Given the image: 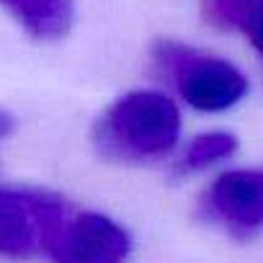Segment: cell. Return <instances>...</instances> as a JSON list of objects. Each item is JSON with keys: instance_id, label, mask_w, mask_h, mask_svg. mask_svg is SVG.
Here are the masks:
<instances>
[{"instance_id": "6da1fadb", "label": "cell", "mask_w": 263, "mask_h": 263, "mask_svg": "<svg viewBox=\"0 0 263 263\" xmlns=\"http://www.w3.org/2000/svg\"><path fill=\"white\" fill-rule=\"evenodd\" d=\"M181 135L176 103L158 90H132L116 98L93 124L96 150L114 163H145L168 155Z\"/></svg>"}, {"instance_id": "7a4b0ae2", "label": "cell", "mask_w": 263, "mask_h": 263, "mask_svg": "<svg viewBox=\"0 0 263 263\" xmlns=\"http://www.w3.org/2000/svg\"><path fill=\"white\" fill-rule=\"evenodd\" d=\"M153 60L160 75H165L196 111H224L248 93V78L235 65L189 44L158 39L153 44Z\"/></svg>"}, {"instance_id": "3957f363", "label": "cell", "mask_w": 263, "mask_h": 263, "mask_svg": "<svg viewBox=\"0 0 263 263\" xmlns=\"http://www.w3.org/2000/svg\"><path fill=\"white\" fill-rule=\"evenodd\" d=\"M72 217L67 201L49 191L0 186V255H52Z\"/></svg>"}, {"instance_id": "277c9868", "label": "cell", "mask_w": 263, "mask_h": 263, "mask_svg": "<svg viewBox=\"0 0 263 263\" xmlns=\"http://www.w3.org/2000/svg\"><path fill=\"white\" fill-rule=\"evenodd\" d=\"M201 212L232 237L248 240L263 232V168L222 173L201 196Z\"/></svg>"}, {"instance_id": "5b68a950", "label": "cell", "mask_w": 263, "mask_h": 263, "mask_svg": "<svg viewBox=\"0 0 263 263\" xmlns=\"http://www.w3.org/2000/svg\"><path fill=\"white\" fill-rule=\"evenodd\" d=\"M132 250L129 232L114 219L83 212L75 214L52 250L54 263H126Z\"/></svg>"}, {"instance_id": "8992f818", "label": "cell", "mask_w": 263, "mask_h": 263, "mask_svg": "<svg viewBox=\"0 0 263 263\" xmlns=\"http://www.w3.org/2000/svg\"><path fill=\"white\" fill-rule=\"evenodd\" d=\"M0 8L39 42L67 36L75 21V0H0Z\"/></svg>"}, {"instance_id": "52a82bcc", "label": "cell", "mask_w": 263, "mask_h": 263, "mask_svg": "<svg viewBox=\"0 0 263 263\" xmlns=\"http://www.w3.org/2000/svg\"><path fill=\"white\" fill-rule=\"evenodd\" d=\"M237 150V137L230 132H206L199 135L183 153L181 158V171L191 173V171H204L219 160H227L230 155H235Z\"/></svg>"}, {"instance_id": "ba28073f", "label": "cell", "mask_w": 263, "mask_h": 263, "mask_svg": "<svg viewBox=\"0 0 263 263\" xmlns=\"http://www.w3.org/2000/svg\"><path fill=\"white\" fill-rule=\"evenodd\" d=\"M263 0H204V18L224 31H240Z\"/></svg>"}, {"instance_id": "9c48e42d", "label": "cell", "mask_w": 263, "mask_h": 263, "mask_svg": "<svg viewBox=\"0 0 263 263\" xmlns=\"http://www.w3.org/2000/svg\"><path fill=\"white\" fill-rule=\"evenodd\" d=\"M248 39H250V44H253V49L263 57V3L250 13V18L242 24V29H240Z\"/></svg>"}, {"instance_id": "30bf717a", "label": "cell", "mask_w": 263, "mask_h": 263, "mask_svg": "<svg viewBox=\"0 0 263 263\" xmlns=\"http://www.w3.org/2000/svg\"><path fill=\"white\" fill-rule=\"evenodd\" d=\"M11 129H13V121H11V116L0 111V140H3V137L8 135V132H11Z\"/></svg>"}]
</instances>
